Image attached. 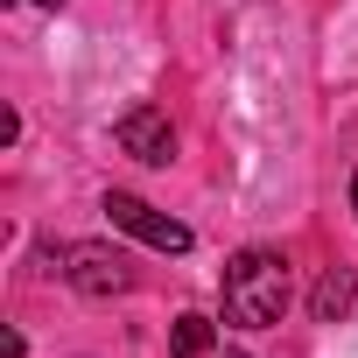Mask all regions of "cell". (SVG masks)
<instances>
[{
  "label": "cell",
  "mask_w": 358,
  "mask_h": 358,
  "mask_svg": "<svg viewBox=\"0 0 358 358\" xmlns=\"http://www.w3.org/2000/svg\"><path fill=\"white\" fill-rule=\"evenodd\" d=\"M0 8H29V0H0Z\"/></svg>",
  "instance_id": "ba28073f"
},
{
  "label": "cell",
  "mask_w": 358,
  "mask_h": 358,
  "mask_svg": "<svg viewBox=\"0 0 358 358\" xmlns=\"http://www.w3.org/2000/svg\"><path fill=\"white\" fill-rule=\"evenodd\" d=\"M106 218H113L120 232H134L141 246H155V253H190V246H197V232H190L183 218H169V211L141 204L134 190H106Z\"/></svg>",
  "instance_id": "3957f363"
},
{
  "label": "cell",
  "mask_w": 358,
  "mask_h": 358,
  "mask_svg": "<svg viewBox=\"0 0 358 358\" xmlns=\"http://www.w3.org/2000/svg\"><path fill=\"white\" fill-rule=\"evenodd\" d=\"M309 316H316V323H344V316H358V267H330V274L309 288Z\"/></svg>",
  "instance_id": "5b68a950"
},
{
  "label": "cell",
  "mask_w": 358,
  "mask_h": 358,
  "mask_svg": "<svg viewBox=\"0 0 358 358\" xmlns=\"http://www.w3.org/2000/svg\"><path fill=\"white\" fill-rule=\"evenodd\" d=\"M211 344H218L211 316H197V309H190V316H176V358H204Z\"/></svg>",
  "instance_id": "8992f818"
},
{
  "label": "cell",
  "mask_w": 358,
  "mask_h": 358,
  "mask_svg": "<svg viewBox=\"0 0 358 358\" xmlns=\"http://www.w3.org/2000/svg\"><path fill=\"white\" fill-rule=\"evenodd\" d=\"M113 141H120V155H134L148 169H169L176 162V127H169L162 106H127L120 127H113Z\"/></svg>",
  "instance_id": "277c9868"
},
{
  "label": "cell",
  "mask_w": 358,
  "mask_h": 358,
  "mask_svg": "<svg viewBox=\"0 0 358 358\" xmlns=\"http://www.w3.org/2000/svg\"><path fill=\"white\" fill-rule=\"evenodd\" d=\"M218 288H225V323H239V330H274V323L288 316V295H295L288 260H281V253H267V246L232 253Z\"/></svg>",
  "instance_id": "6da1fadb"
},
{
  "label": "cell",
  "mask_w": 358,
  "mask_h": 358,
  "mask_svg": "<svg viewBox=\"0 0 358 358\" xmlns=\"http://www.w3.org/2000/svg\"><path fill=\"white\" fill-rule=\"evenodd\" d=\"M351 211H358V169H351Z\"/></svg>",
  "instance_id": "52a82bcc"
},
{
  "label": "cell",
  "mask_w": 358,
  "mask_h": 358,
  "mask_svg": "<svg viewBox=\"0 0 358 358\" xmlns=\"http://www.w3.org/2000/svg\"><path fill=\"white\" fill-rule=\"evenodd\" d=\"M64 281H71L78 295H92V302H113V295H127V288H134V267H127V253H120V246L78 239V246H64Z\"/></svg>",
  "instance_id": "7a4b0ae2"
}]
</instances>
